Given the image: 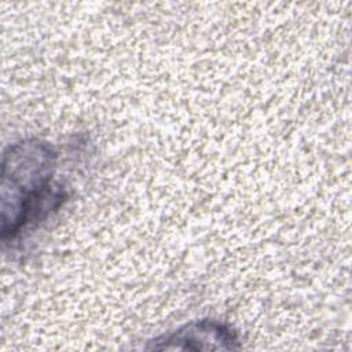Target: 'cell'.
<instances>
[{
  "mask_svg": "<svg viewBox=\"0 0 352 352\" xmlns=\"http://www.w3.org/2000/svg\"><path fill=\"white\" fill-rule=\"evenodd\" d=\"M150 349H236L239 348L238 337L228 326L201 320L190 323L168 336L157 338L148 346Z\"/></svg>",
  "mask_w": 352,
  "mask_h": 352,
  "instance_id": "cell-1",
  "label": "cell"
}]
</instances>
